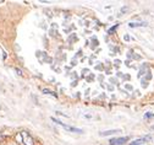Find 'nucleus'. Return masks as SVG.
Masks as SVG:
<instances>
[{
    "instance_id": "nucleus-7",
    "label": "nucleus",
    "mask_w": 154,
    "mask_h": 145,
    "mask_svg": "<svg viewBox=\"0 0 154 145\" xmlns=\"http://www.w3.org/2000/svg\"><path fill=\"white\" fill-rule=\"evenodd\" d=\"M43 94H45V95H51L53 97H58V94H56V92L50 91V90H48V89H43Z\"/></svg>"
},
{
    "instance_id": "nucleus-8",
    "label": "nucleus",
    "mask_w": 154,
    "mask_h": 145,
    "mask_svg": "<svg viewBox=\"0 0 154 145\" xmlns=\"http://www.w3.org/2000/svg\"><path fill=\"white\" fill-rule=\"evenodd\" d=\"M118 27H119V25H115V26H113L111 29H109V30H108V33H109V35H111L114 31H116V30H118Z\"/></svg>"
},
{
    "instance_id": "nucleus-5",
    "label": "nucleus",
    "mask_w": 154,
    "mask_h": 145,
    "mask_svg": "<svg viewBox=\"0 0 154 145\" xmlns=\"http://www.w3.org/2000/svg\"><path fill=\"white\" fill-rule=\"evenodd\" d=\"M128 26L130 27H143V26H147V23L146 22H130L128 23Z\"/></svg>"
},
{
    "instance_id": "nucleus-9",
    "label": "nucleus",
    "mask_w": 154,
    "mask_h": 145,
    "mask_svg": "<svg viewBox=\"0 0 154 145\" xmlns=\"http://www.w3.org/2000/svg\"><path fill=\"white\" fill-rule=\"evenodd\" d=\"M144 118L146 119H152V118H154V113H146Z\"/></svg>"
},
{
    "instance_id": "nucleus-1",
    "label": "nucleus",
    "mask_w": 154,
    "mask_h": 145,
    "mask_svg": "<svg viewBox=\"0 0 154 145\" xmlns=\"http://www.w3.org/2000/svg\"><path fill=\"white\" fill-rule=\"evenodd\" d=\"M51 121H53L54 123H56L58 125H61L64 129H66V130H69V131H71V133H83V130L82 129H78V128H75V127H70V125H66L65 123H62L61 121H59V119H56V118H51Z\"/></svg>"
},
{
    "instance_id": "nucleus-6",
    "label": "nucleus",
    "mask_w": 154,
    "mask_h": 145,
    "mask_svg": "<svg viewBox=\"0 0 154 145\" xmlns=\"http://www.w3.org/2000/svg\"><path fill=\"white\" fill-rule=\"evenodd\" d=\"M120 130H105V131H101L100 137H108V135H113L115 133H119Z\"/></svg>"
},
{
    "instance_id": "nucleus-3",
    "label": "nucleus",
    "mask_w": 154,
    "mask_h": 145,
    "mask_svg": "<svg viewBox=\"0 0 154 145\" xmlns=\"http://www.w3.org/2000/svg\"><path fill=\"white\" fill-rule=\"evenodd\" d=\"M128 140H130V137H121V138H114L109 143H110V145H124Z\"/></svg>"
},
{
    "instance_id": "nucleus-11",
    "label": "nucleus",
    "mask_w": 154,
    "mask_h": 145,
    "mask_svg": "<svg viewBox=\"0 0 154 145\" xmlns=\"http://www.w3.org/2000/svg\"><path fill=\"white\" fill-rule=\"evenodd\" d=\"M3 139H4V135H3V134H1V133H0V141H1V140H3Z\"/></svg>"
},
{
    "instance_id": "nucleus-12",
    "label": "nucleus",
    "mask_w": 154,
    "mask_h": 145,
    "mask_svg": "<svg viewBox=\"0 0 154 145\" xmlns=\"http://www.w3.org/2000/svg\"><path fill=\"white\" fill-rule=\"evenodd\" d=\"M152 129H154V125H152Z\"/></svg>"
},
{
    "instance_id": "nucleus-4",
    "label": "nucleus",
    "mask_w": 154,
    "mask_h": 145,
    "mask_svg": "<svg viewBox=\"0 0 154 145\" xmlns=\"http://www.w3.org/2000/svg\"><path fill=\"white\" fill-rule=\"evenodd\" d=\"M152 139V137H146V138H141V139H137V140H135V141H132V143H130V145H142L144 141H148V140H150Z\"/></svg>"
},
{
    "instance_id": "nucleus-2",
    "label": "nucleus",
    "mask_w": 154,
    "mask_h": 145,
    "mask_svg": "<svg viewBox=\"0 0 154 145\" xmlns=\"http://www.w3.org/2000/svg\"><path fill=\"white\" fill-rule=\"evenodd\" d=\"M21 135V141L24 144V145H33V138L28 134V133H26V131H22V133H20Z\"/></svg>"
},
{
    "instance_id": "nucleus-10",
    "label": "nucleus",
    "mask_w": 154,
    "mask_h": 145,
    "mask_svg": "<svg viewBox=\"0 0 154 145\" xmlns=\"http://www.w3.org/2000/svg\"><path fill=\"white\" fill-rule=\"evenodd\" d=\"M15 71H16V73H17L19 75H22V70H21V69H19V68H16V69H15Z\"/></svg>"
}]
</instances>
